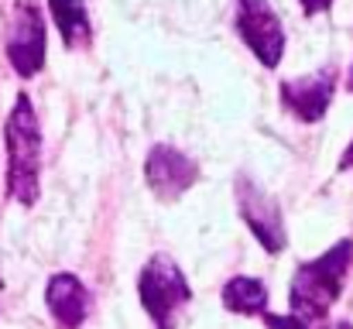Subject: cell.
I'll use <instances>...</instances> for the list:
<instances>
[{
	"label": "cell",
	"mask_w": 353,
	"mask_h": 329,
	"mask_svg": "<svg viewBox=\"0 0 353 329\" xmlns=\"http://www.w3.org/2000/svg\"><path fill=\"white\" fill-rule=\"evenodd\" d=\"M350 90H353V72H350Z\"/></svg>",
	"instance_id": "obj_15"
},
{
	"label": "cell",
	"mask_w": 353,
	"mask_h": 329,
	"mask_svg": "<svg viewBox=\"0 0 353 329\" xmlns=\"http://www.w3.org/2000/svg\"><path fill=\"white\" fill-rule=\"evenodd\" d=\"M340 168H343V172H347V168H353V144L347 148V151H343V158H340Z\"/></svg>",
	"instance_id": "obj_13"
},
{
	"label": "cell",
	"mask_w": 353,
	"mask_h": 329,
	"mask_svg": "<svg viewBox=\"0 0 353 329\" xmlns=\"http://www.w3.org/2000/svg\"><path fill=\"white\" fill-rule=\"evenodd\" d=\"M302 3V10L312 17V14H323V10H330L333 7V0H299Z\"/></svg>",
	"instance_id": "obj_12"
},
{
	"label": "cell",
	"mask_w": 353,
	"mask_h": 329,
	"mask_svg": "<svg viewBox=\"0 0 353 329\" xmlns=\"http://www.w3.org/2000/svg\"><path fill=\"white\" fill-rule=\"evenodd\" d=\"M350 261H353V240H340L326 254H319L316 261L302 264L295 271V278H292V288H288L292 316L309 319V323H323L326 312L333 309V302L343 292Z\"/></svg>",
	"instance_id": "obj_1"
},
{
	"label": "cell",
	"mask_w": 353,
	"mask_h": 329,
	"mask_svg": "<svg viewBox=\"0 0 353 329\" xmlns=\"http://www.w3.org/2000/svg\"><path fill=\"white\" fill-rule=\"evenodd\" d=\"M144 179L151 186V192L158 199H179L182 192H189L199 179V168L189 154H182L172 144H154L148 151L144 161Z\"/></svg>",
	"instance_id": "obj_7"
},
{
	"label": "cell",
	"mask_w": 353,
	"mask_h": 329,
	"mask_svg": "<svg viewBox=\"0 0 353 329\" xmlns=\"http://www.w3.org/2000/svg\"><path fill=\"white\" fill-rule=\"evenodd\" d=\"M330 329H353V326H350V323H333Z\"/></svg>",
	"instance_id": "obj_14"
},
{
	"label": "cell",
	"mask_w": 353,
	"mask_h": 329,
	"mask_svg": "<svg viewBox=\"0 0 353 329\" xmlns=\"http://www.w3.org/2000/svg\"><path fill=\"white\" fill-rule=\"evenodd\" d=\"M52 21L65 41V48H83L90 45V14L83 0H48Z\"/></svg>",
	"instance_id": "obj_11"
},
{
	"label": "cell",
	"mask_w": 353,
	"mask_h": 329,
	"mask_svg": "<svg viewBox=\"0 0 353 329\" xmlns=\"http://www.w3.org/2000/svg\"><path fill=\"white\" fill-rule=\"evenodd\" d=\"M281 103L292 117L305 120V123H316L326 117V110L333 103V93H336V69L326 66L305 79H285L281 83Z\"/></svg>",
	"instance_id": "obj_8"
},
{
	"label": "cell",
	"mask_w": 353,
	"mask_h": 329,
	"mask_svg": "<svg viewBox=\"0 0 353 329\" xmlns=\"http://www.w3.org/2000/svg\"><path fill=\"white\" fill-rule=\"evenodd\" d=\"M7 62L21 79H31L45 66V17L34 0H17L7 28Z\"/></svg>",
	"instance_id": "obj_4"
},
{
	"label": "cell",
	"mask_w": 353,
	"mask_h": 329,
	"mask_svg": "<svg viewBox=\"0 0 353 329\" xmlns=\"http://www.w3.org/2000/svg\"><path fill=\"white\" fill-rule=\"evenodd\" d=\"M223 306L236 312V316H264L268 309V285L261 278H247V275H236L223 285L220 292Z\"/></svg>",
	"instance_id": "obj_10"
},
{
	"label": "cell",
	"mask_w": 353,
	"mask_h": 329,
	"mask_svg": "<svg viewBox=\"0 0 353 329\" xmlns=\"http://www.w3.org/2000/svg\"><path fill=\"white\" fill-rule=\"evenodd\" d=\"M7 141V192L21 206L38 203V172H41V127L31 100L21 93L3 123Z\"/></svg>",
	"instance_id": "obj_2"
},
{
	"label": "cell",
	"mask_w": 353,
	"mask_h": 329,
	"mask_svg": "<svg viewBox=\"0 0 353 329\" xmlns=\"http://www.w3.org/2000/svg\"><path fill=\"white\" fill-rule=\"evenodd\" d=\"M45 302H48V312L55 316V323L62 329H79L90 316L93 295L76 275L59 271V275H52V281L45 288Z\"/></svg>",
	"instance_id": "obj_9"
},
{
	"label": "cell",
	"mask_w": 353,
	"mask_h": 329,
	"mask_svg": "<svg viewBox=\"0 0 353 329\" xmlns=\"http://www.w3.org/2000/svg\"><path fill=\"white\" fill-rule=\"evenodd\" d=\"M137 299L154 326L175 329L179 316L185 312V306L192 299V288H189L182 268L168 254H154L137 275Z\"/></svg>",
	"instance_id": "obj_3"
},
{
	"label": "cell",
	"mask_w": 353,
	"mask_h": 329,
	"mask_svg": "<svg viewBox=\"0 0 353 329\" xmlns=\"http://www.w3.org/2000/svg\"><path fill=\"white\" fill-rule=\"evenodd\" d=\"M236 34L264 69H274L285 55V28L268 0H236Z\"/></svg>",
	"instance_id": "obj_5"
},
{
	"label": "cell",
	"mask_w": 353,
	"mask_h": 329,
	"mask_svg": "<svg viewBox=\"0 0 353 329\" xmlns=\"http://www.w3.org/2000/svg\"><path fill=\"white\" fill-rule=\"evenodd\" d=\"M236 206L240 217L250 226V233L261 240V247L268 254H281L288 237H285V219H281V206L274 203V196H268L250 175H236Z\"/></svg>",
	"instance_id": "obj_6"
}]
</instances>
